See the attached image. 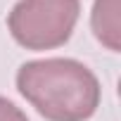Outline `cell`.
<instances>
[{
    "instance_id": "6da1fadb",
    "label": "cell",
    "mask_w": 121,
    "mask_h": 121,
    "mask_svg": "<svg viewBox=\"0 0 121 121\" xmlns=\"http://www.w3.org/2000/svg\"><path fill=\"white\" fill-rule=\"evenodd\" d=\"M19 95L48 121H88L100 107V81L78 59L45 57L17 71Z\"/></svg>"
},
{
    "instance_id": "7a4b0ae2",
    "label": "cell",
    "mask_w": 121,
    "mask_h": 121,
    "mask_svg": "<svg viewBox=\"0 0 121 121\" xmlns=\"http://www.w3.org/2000/svg\"><path fill=\"white\" fill-rule=\"evenodd\" d=\"M78 14L81 0H19L7 14V29L26 50H55L71 38Z\"/></svg>"
},
{
    "instance_id": "3957f363",
    "label": "cell",
    "mask_w": 121,
    "mask_h": 121,
    "mask_svg": "<svg viewBox=\"0 0 121 121\" xmlns=\"http://www.w3.org/2000/svg\"><path fill=\"white\" fill-rule=\"evenodd\" d=\"M121 0H95L90 29L95 38L112 52L121 50Z\"/></svg>"
},
{
    "instance_id": "277c9868",
    "label": "cell",
    "mask_w": 121,
    "mask_h": 121,
    "mask_svg": "<svg viewBox=\"0 0 121 121\" xmlns=\"http://www.w3.org/2000/svg\"><path fill=\"white\" fill-rule=\"evenodd\" d=\"M0 121H29V119L14 102H10L7 97L0 95Z\"/></svg>"
}]
</instances>
